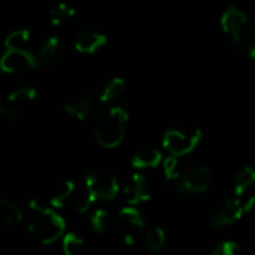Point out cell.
I'll return each instance as SVG.
<instances>
[{
  "label": "cell",
  "mask_w": 255,
  "mask_h": 255,
  "mask_svg": "<svg viewBox=\"0 0 255 255\" xmlns=\"http://www.w3.org/2000/svg\"><path fill=\"white\" fill-rule=\"evenodd\" d=\"M109 220H111V215L106 209H96L90 218V224L93 227L94 232H97L99 235H103L108 227H109Z\"/></svg>",
  "instance_id": "cell-24"
},
{
  "label": "cell",
  "mask_w": 255,
  "mask_h": 255,
  "mask_svg": "<svg viewBox=\"0 0 255 255\" xmlns=\"http://www.w3.org/2000/svg\"><path fill=\"white\" fill-rule=\"evenodd\" d=\"M85 190L96 202H106L118 196L120 184L111 172L93 170L85 176Z\"/></svg>",
  "instance_id": "cell-5"
},
{
  "label": "cell",
  "mask_w": 255,
  "mask_h": 255,
  "mask_svg": "<svg viewBox=\"0 0 255 255\" xmlns=\"http://www.w3.org/2000/svg\"><path fill=\"white\" fill-rule=\"evenodd\" d=\"M63 52H64L63 40L58 36H51L40 46L37 57H39L42 64H52L61 58Z\"/></svg>",
  "instance_id": "cell-13"
},
{
  "label": "cell",
  "mask_w": 255,
  "mask_h": 255,
  "mask_svg": "<svg viewBox=\"0 0 255 255\" xmlns=\"http://www.w3.org/2000/svg\"><path fill=\"white\" fill-rule=\"evenodd\" d=\"M108 42V37L99 30H84L75 39V48L81 54H94L102 49Z\"/></svg>",
  "instance_id": "cell-11"
},
{
  "label": "cell",
  "mask_w": 255,
  "mask_h": 255,
  "mask_svg": "<svg viewBox=\"0 0 255 255\" xmlns=\"http://www.w3.org/2000/svg\"><path fill=\"white\" fill-rule=\"evenodd\" d=\"M163 161V155L155 148H145L137 151L131 158V166L136 170H145L151 167H157Z\"/></svg>",
  "instance_id": "cell-14"
},
{
  "label": "cell",
  "mask_w": 255,
  "mask_h": 255,
  "mask_svg": "<svg viewBox=\"0 0 255 255\" xmlns=\"http://www.w3.org/2000/svg\"><path fill=\"white\" fill-rule=\"evenodd\" d=\"M63 251L67 255H82L87 251V244L79 235L67 233L63 236Z\"/></svg>",
  "instance_id": "cell-23"
},
{
  "label": "cell",
  "mask_w": 255,
  "mask_h": 255,
  "mask_svg": "<svg viewBox=\"0 0 255 255\" xmlns=\"http://www.w3.org/2000/svg\"><path fill=\"white\" fill-rule=\"evenodd\" d=\"M127 88V82L123 78H114L111 79L103 88L99 90V97H100V103H106L111 102L117 97H120Z\"/></svg>",
  "instance_id": "cell-19"
},
{
  "label": "cell",
  "mask_w": 255,
  "mask_h": 255,
  "mask_svg": "<svg viewBox=\"0 0 255 255\" xmlns=\"http://www.w3.org/2000/svg\"><path fill=\"white\" fill-rule=\"evenodd\" d=\"M37 99V90L34 87L25 85V87H18L13 91L7 94V102L10 106L16 108H25L30 106L34 100Z\"/></svg>",
  "instance_id": "cell-16"
},
{
  "label": "cell",
  "mask_w": 255,
  "mask_h": 255,
  "mask_svg": "<svg viewBox=\"0 0 255 255\" xmlns=\"http://www.w3.org/2000/svg\"><path fill=\"white\" fill-rule=\"evenodd\" d=\"M245 215H255V196L250 197L245 203Z\"/></svg>",
  "instance_id": "cell-30"
},
{
  "label": "cell",
  "mask_w": 255,
  "mask_h": 255,
  "mask_svg": "<svg viewBox=\"0 0 255 255\" xmlns=\"http://www.w3.org/2000/svg\"><path fill=\"white\" fill-rule=\"evenodd\" d=\"M0 218L6 227H16L22 221V211L9 200H0Z\"/></svg>",
  "instance_id": "cell-18"
},
{
  "label": "cell",
  "mask_w": 255,
  "mask_h": 255,
  "mask_svg": "<svg viewBox=\"0 0 255 255\" xmlns=\"http://www.w3.org/2000/svg\"><path fill=\"white\" fill-rule=\"evenodd\" d=\"M124 196L127 203L134 206L151 200V187L146 176L139 172L133 173L124 187Z\"/></svg>",
  "instance_id": "cell-10"
},
{
  "label": "cell",
  "mask_w": 255,
  "mask_h": 255,
  "mask_svg": "<svg viewBox=\"0 0 255 255\" xmlns=\"http://www.w3.org/2000/svg\"><path fill=\"white\" fill-rule=\"evenodd\" d=\"M75 16V9L67 3H57L49 9V21L52 25H63Z\"/></svg>",
  "instance_id": "cell-22"
},
{
  "label": "cell",
  "mask_w": 255,
  "mask_h": 255,
  "mask_svg": "<svg viewBox=\"0 0 255 255\" xmlns=\"http://www.w3.org/2000/svg\"><path fill=\"white\" fill-rule=\"evenodd\" d=\"M202 140V130L193 124H178L166 130L163 148L175 157H182L196 149Z\"/></svg>",
  "instance_id": "cell-3"
},
{
  "label": "cell",
  "mask_w": 255,
  "mask_h": 255,
  "mask_svg": "<svg viewBox=\"0 0 255 255\" xmlns=\"http://www.w3.org/2000/svg\"><path fill=\"white\" fill-rule=\"evenodd\" d=\"M244 42H245V46H247V51H248L250 57L253 60H255V28L247 33Z\"/></svg>",
  "instance_id": "cell-29"
},
{
  "label": "cell",
  "mask_w": 255,
  "mask_h": 255,
  "mask_svg": "<svg viewBox=\"0 0 255 255\" xmlns=\"http://www.w3.org/2000/svg\"><path fill=\"white\" fill-rule=\"evenodd\" d=\"M96 200L90 196V193L85 190L84 193H81L79 196H73V211L76 212V214H84V212H87L90 208H91V205L94 203Z\"/></svg>",
  "instance_id": "cell-26"
},
{
  "label": "cell",
  "mask_w": 255,
  "mask_h": 255,
  "mask_svg": "<svg viewBox=\"0 0 255 255\" xmlns=\"http://www.w3.org/2000/svg\"><path fill=\"white\" fill-rule=\"evenodd\" d=\"M75 196V184L72 181H61L52 185L46 193V200L51 208H63L67 200Z\"/></svg>",
  "instance_id": "cell-12"
},
{
  "label": "cell",
  "mask_w": 255,
  "mask_h": 255,
  "mask_svg": "<svg viewBox=\"0 0 255 255\" xmlns=\"http://www.w3.org/2000/svg\"><path fill=\"white\" fill-rule=\"evenodd\" d=\"M255 185V169L251 166H245L242 167L233 181V190H235V196L241 197L244 196L251 187Z\"/></svg>",
  "instance_id": "cell-17"
},
{
  "label": "cell",
  "mask_w": 255,
  "mask_h": 255,
  "mask_svg": "<svg viewBox=\"0 0 255 255\" xmlns=\"http://www.w3.org/2000/svg\"><path fill=\"white\" fill-rule=\"evenodd\" d=\"M37 215L28 224V233L42 245H51L58 241L66 232L64 220L52 211V208L36 212Z\"/></svg>",
  "instance_id": "cell-2"
},
{
  "label": "cell",
  "mask_w": 255,
  "mask_h": 255,
  "mask_svg": "<svg viewBox=\"0 0 255 255\" xmlns=\"http://www.w3.org/2000/svg\"><path fill=\"white\" fill-rule=\"evenodd\" d=\"M97 103H100L99 90L90 88V90H85V91L78 93L76 96L70 97L64 103V111L78 120H87L93 114Z\"/></svg>",
  "instance_id": "cell-9"
},
{
  "label": "cell",
  "mask_w": 255,
  "mask_h": 255,
  "mask_svg": "<svg viewBox=\"0 0 255 255\" xmlns=\"http://www.w3.org/2000/svg\"><path fill=\"white\" fill-rule=\"evenodd\" d=\"M245 215V205L238 196L218 199L209 209V223L215 229L227 227Z\"/></svg>",
  "instance_id": "cell-4"
},
{
  "label": "cell",
  "mask_w": 255,
  "mask_h": 255,
  "mask_svg": "<svg viewBox=\"0 0 255 255\" xmlns=\"http://www.w3.org/2000/svg\"><path fill=\"white\" fill-rule=\"evenodd\" d=\"M242 253V245L235 241H224L220 242L214 250L212 255H238Z\"/></svg>",
  "instance_id": "cell-25"
},
{
  "label": "cell",
  "mask_w": 255,
  "mask_h": 255,
  "mask_svg": "<svg viewBox=\"0 0 255 255\" xmlns=\"http://www.w3.org/2000/svg\"><path fill=\"white\" fill-rule=\"evenodd\" d=\"M39 57H36L30 49H6L0 58V67L4 73H24L28 70H36L40 66Z\"/></svg>",
  "instance_id": "cell-6"
},
{
  "label": "cell",
  "mask_w": 255,
  "mask_h": 255,
  "mask_svg": "<svg viewBox=\"0 0 255 255\" xmlns=\"http://www.w3.org/2000/svg\"><path fill=\"white\" fill-rule=\"evenodd\" d=\"M31 42V33L27 28H19L9 33L4 39L6 49H28Z\"/></svg>",
  "instance_id": "cell-20"
},
{
  "label": "cell",
  "mask_w": 255,
  "mask_h": 255,
  "mask_svg": "<svg viewBox=\"0 0 255 255\" xmlns=\"http://www.w3.org/2000/svg\"><path fill=\"white\" fill-rule=\"evenodd\" d=\"M145 245L152 253H161L167 245L166 233L161 227H152L145 233Z\"/></svg>",
  "instance_id": "cell-21"
},
{
  "label": "cell",
  "mask_w": 255,
  "mask_h": 255,
  "mask_svg": "<svg viewBox=\"0 0 255 255\" xmlns=\"http://www.w3.org/2000/svg\"><path fill=\"white\" fill-rule=\"evenodd\" d=\"M127 121L128 114L120 106H114L103 111L97 117L94 126V137L97 143L108 149L117 148L126 136Z\"/></svg>",
  "instance_id": "cell-1"
},
{
  "label": "cell",
  "mask_w": 255,
  "mask_h": 255,
  "mask_svg": "<svg viewBox=\"0 0 255 255\" xmlns=\"http://www.w3.org/2000/svg\"><path fill=\"white\" fill-rule=\"evenodd\" d=\"M163 167H164V175L167 179L173 181L179 178V164H178V157L170 155L167 158H163Z\"/></svg>",
  "instance_id": "cell-27"
},
{
  "label": "cell",
  "mask_w": 255,
  "mask_h": 255,
  "mask_svg": "<svg viewBox=\"0 0 255 255\" xmlns=\"http://www.w3.org/2000/svg\"><path fill=\"white\" fill-rule=\"evenodd\" d=\"M118 223L124 227V232H134L137 229L145 227L143 217L134 205H128L123 208L118 214Z\"/></svg>",
  "instance_id": "cell-15"
},
{
  "label": "cell",
  "mask_w": 255,
  "mask_h": 255,
  "mask_svg": "<svg viewBox=\"0 0 255 255\" xmlns=\"http://www.w3.org/2000/svg\"><path fill=\"white\" fill-rule=\"evenodd\" d=\"M0 115L1 118L7 123V124H15L16 118H18V112L13 106H10L9 103H1L0 105Z\"/></svg>",
  "instance_id": "cell-28"
},
{
  "label": "cell",
  "mask_w": 255,
  "mask_h": 255,
  "mask_svg": "<svg viewBox=\"0 0 255 255\" xmlns=\"http://www.w3.org/2000/svg\"><path fill=\"white\" fill-rule=\"evenodd\" d=\"M220 24H221L223 31L227 36H230L235 43H241V42H244V39H245V36L248 33L247 27L250 24V18L239 7L230 6L221 15Z\"/></svg>",
  "instance_id": "cell-8"
},
{
  "label": "cell",
  "mask_w": 255,
  "mask_h": 255,
  "mask_svg": "<svg viewBox=\"0 0 255 255\" xmlns=\"http://www.w3.org/2000/svg\"><path fill=\"white\" fill-rule=\"evenodd\" d=\"M212 184V173L208 167L196 166L185 172L182 176L178 191L181 196H194L206 191Z\"/></svg>",
  "instance_id": "cell-7"
}]
</instances>
